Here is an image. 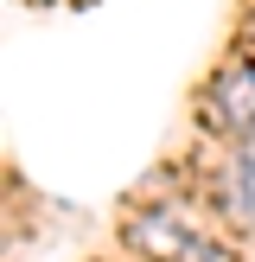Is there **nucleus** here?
Listing matches in <instances>:
<instances>
[{
	"instance_id": "nucleus-3",
	"label": "nucleus",
	"mask_w": 255,
	"mask_h": 262,
	"mask_svg": "<svg viewBox=\"0 0 255 262\" xmlns=\"http://www.w3.org/2000/svg\"><path fill=\"white\" fill-rule=\"evenodd\" d=\"M230 205L242 224H255V135L236 147V173H230Z\"/></svg>"
},
{
	"instance_id": "nucleus-1",
	"label": "nucleus",
	"mask_w": 255,
	"mask_h": 262,
	"mask_svg": "<svg viewBox=\"0 0 255 262\" xmlns=\"http://www.w3.org/2000/svg\"><path fill=\"white\" fill-rule=\"evenodd\" d=\"M134 243H140L153 262H217V250H211L178 211H147V217H134Z\"/></svg>"
},
{
	"instance_id": "nucleus-2",
	"label": "nucleus",
	"mask_w": 255,
	"mask_h": 262,
	"mask_svg": "<svg viewBox=\"0 0 255 262\" xmlns=\"http://www.w3.org/2000/svg\"><path fill=\"white\" fill-rule=\"evenodd\" d=\"M211 115L230 135H242V141L255 135V64H236V71L211 90Z\"/></svg>"
}]
</instances>
